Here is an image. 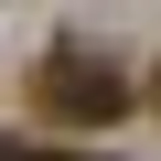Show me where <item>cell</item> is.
Returning <instances> with one entry per match:
<instances>
[{"label":"cell","instance_id":"cell-2","mask_svg":"<svg viewBox=\"0 0 161 161\" xmlns=\"http://www.w3.org/2000/svg\"><path fill=\"white\" fill-rule=\"evenodd\" d=\"M150 108H161V64H150Z\"/></svg>","mask_w":161,"mask_h":161},{"label":"cell","instance_id":"cell-3","mask_svg":"<svg viewBox=\"0 0 161 161\" xmlns=\"http://www.w3.org/2000/svg\"><path fill=\"white\" fill-rule=\"evenodd\" d=\"M0 161H22V150H0Z\"/></svg>","mask_w":161,"mask_h":161},{"label":"cell","instance_id":"cell-1","mask_svg":"<svg viewBox=\"0 0 161 161\" xmlns=\"http://www.w3.org/2000/svg\"><path fill=\"white\" fill-rule=\"evenodd\" d=\"M22 97H32L54 129H108V118H129V108H140V86H129L108 54H86V43H54V54L22 75Z\"/></svg>","mask_w":161,"mask_h":161}]
</instances>
